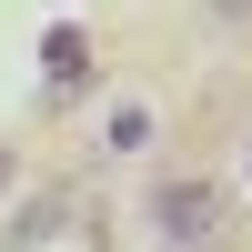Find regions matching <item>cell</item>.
<instances>
[{
	"label": "cell",
	"mask_w": 252,
	"mask_h": 252,
	"mask_svg": "<svg viewBox=\"0 0 252 252\" xmlns=\"http://www.w3.org/2000/svg\"><path fill=\"white\" fill-rule=\"evenodd\" d=\"M202 10H212V20H232V31H242V20H252V0H202Z\"/></svg>",
	"instance_id": "cell-3"
},
{
	"label": "cell",
	"mask_w": 252,
	"mask_h": 252,
	"mask_svg": "<svg viewBox=\"0 0 252 252\" xmlns=\"http://www.w3.org/2000/svg\"><path fill=\"white\" fill-rule=\"evenodd\" d=\"M141 141H152V111H141V101H121V111H111V152H141Z\"/></svg>",
	"instance_id": "cell-2"
},
{
	"label": "cell",
	"mask_w": 252,
	"mask_h": 252,
	"mask_svg": "<svg viewBox=\"0 0 252 252\" xmlns=\"http://www.w3.org/2000/svg\"><path fill=\"white\" fill-rule=\"evenodd\" d=\"M0 192H10V152H0Z\"/></svg>",
	"instance_id": "cell-4"
},
{
	"label": "cell",
	"mask_w": 252,
	"mask_h": 252,
	"mask_svg": "<svg viewBox=\"0 0 252 252\" xmlns=\"http://www.w3.org/2000/svg\"><path fill=\"white\" fill-rule=\"evenodd\" d=\"M222 222H232V202H222V182H202V172H172L152 192V232L172 242V252H212Z\"/></svg>",
	"instance_id": "cell-1"
}]
</instances>
